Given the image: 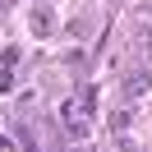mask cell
Returning <instances> with one entry per match:
<instances>
[{
  "mask_svg": "<svg viewBox=\"0 0 152 152\" xmlns=\"http://www.w3.org/2000/svg\"><path fill=\"white\" fill-rule=\"evenodd\" d=\"M65 129L74 134V138H88V124H92V88L88 92H78L74 102H65Z\"/></svg>",
  "mask_w": 152,
  "mask_h": 152,
  "instance_id": "obj_1",
  "label": "cell"
},
{
  "mask_svg": "<svg viewBox=\"0 0 152 152\" xmlns=\"http://www.w3.org/2000/svg\"><path fill=\"white\" fill-rule=\"evenodd\" d=\"M138 51H143V60L152 65V32H143V37H138Z\"/></svg>",
  "mask_w": 152,
  "mask_h": 152,
  "instance_id": "obj_4",
  "label": "cell"
},
{
  "mask_svg": "<svg viewBox=\"0 0 152 152\" xmlns=\"http://www.w3.org/2000/svg\"><path fill=\"white\" fill-rule=\"evenodd\" d=\"M51 28H56V19H51L46 10H37V14H32V32H51Z\"/></svg>",
  "mask_w": 152,
  "mask_h": 152,
  "instance_id": "obj_3",
  "label": "cell"
},
{
  "mask_svg": "<svg viewBox=\"0 0 152 152\" xmlns=\"http://www.w3.org/2000/svg\"><path fill=\"white\" fill-rule=\"evenodd\" d=\"M148 88H152V74H148V69H138V74H129V83H124V92H129V97H143Z\"/></svg>",
  "mask_w": 152,
  "mask_h": 152,
  "instance_id": "obj_2",
  "label": "cell"
}]
</instances>
